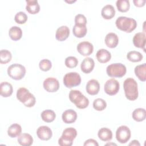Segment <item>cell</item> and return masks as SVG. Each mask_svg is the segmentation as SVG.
<instances>
[{
    "mask_svg": "<svg viewBox=\"0 0 146 146\" xmlns=\"http://www.w3.org/2000/svg\"><path fill=\"white\" fill-rule=\"evenodd\" d=\"M62 118L64 123L71 124L76 120L77 113L73 110H67L63 112Z\"/></svg>",
    "mask_w": 146,
    "mask_h": 146,
    "instance_id": "2e32d148",
    "label": "cell"
},
{
    "mask_svg": "<svg viewBox=\"0 0 146 146\" xmlns=\"http://www.w3.org/2000/svg\"><path fill=\"white\" fill-rule=\"evenodd\" d=\"M13 92L12 85L7 82H3L0 84V94L3 98L10 96Z\"/></svg>",
    "mask_w": 146,
    "mask_h": 146,
    "instance_id": "44dd1931",
    "label": "cell"
},
{
    "mask_svg": "<svg viewBox=\"0 0 146 146\" xmlns=\"http://www.w3.org/2000/svg\"><path fill=\"white\" fill-rule=\"evenodd\" d=\"M133 2L135 6L141 7L145 5V0H133Z\"/></svg>",
    "mask_w": 146,
    "mask_h": 146,
    "instance_id": "60d3db41",
    "label": "cell"
},
{
    "mask_svg": "<svg viewBox=\"0 0 146 146\" xmlns=\"http://www.w3.org/2000/svg\"><path fill=\"white\" fill-rule=\"evenodd\" d=\"M43 86L46 91L48 92H55L59 88V82L56 78L49 77L43 81Z\"/></svg>",
    "mask_w": 146,
    "mask_h": 146,
    "instance_id": "8fae6325",
    "label": "cell"
},
{
    "mask_svg": "<svg viewBox=\"0 0 146 146\" xmlns=\"http://www.w3.org/2000/svg\"><path fill=\"white\" fill-rule=\"evenodd\" d=\"M17 98L25 106L27 107H33L36 102V99L29 90L25 87L19 88L17 91Z\"/></svg>",
    "mask_w": 146,
    "mask_h": 146,
    "instance_id": "3957f363",
    "label": "cell"
},
{
    "mask_svg": "<svg viewBox=\"0 0 146 146\" xmlns=\"http://www.w3.org/2000/svg\"><path fill=\"white\" fill-rule=\"evenodd\" d=\"M95 62L92 58L90 57L85 58L81 63L80 68L83 72L85 74L90 73L94 69Z\"/></svg>",
    "mask_w": 146,
    "mask_h": 146,
    "instance_id": "9a60e30c",
    "label": "cell"
},
{
    "mask_svg": "<svg viewBox=\"0 0 146 146\" xmlns=\"http://www.w3.org/2000/svg\"><path fill=\"white\" fill-rule=\"evenodd\" d=\"M105 43L109 48H115L119 43V38L117 35L113 33H108L105 37Z\"/></svg>",
    "mask_w": 146,
    "mask_h": 146,
    "instance_id": "d6986e66",
    "label": "cell"
},
{
    "mask_svg": "<svg viewBox=\"0 0 146 146\" xmlns=\"http://www.w3.org/2000/svg\"><path fill=\"white\" fill-rule=\"evenodd\" d=\"M76 49L80 54L87 56L90 55L93 52L94 46L91 43L87 41H83L78 44Z\"/></svg>",
    "mask_w": 146,
    "mask_h": 146,
    "instance_id": "7c38bea8",
    "label": "cell"
},
{
    "mask_svg": "<svg viewBox=\"0 0 146 146\" xmlns=\"http://www.w3.org/2000/svg\"><path fill=\"white\" fill-rule=\"evenodd\" d=\"M129 145H132V146H140V144L139 143V141L137 140H132L129 144Z\"/></svg>",
    "mask_w": 146,
    "mask_h": 146,
    "instance_id": "b9f144b4",
    "label": "cell"
},
{
    "mask_svg": "<svg viewBox=\"0 0 146 146\" xmlns=\"http://www.w3.org/2000/svg\"><path fill=\"white\" fill-rule=\"evenodd\" d=\"M64 85L68 88L78 86L81 83V77L76 72H70L66 74L63 77Z\"/></svg>",
    "mask_w": 146,
    "mask_h": 146,
    "instance_id": "ba28073f",
    "label": "cell"
},
{
    "mask_svg": "<svg viewBox=\"0 0 146 146\" xmlns=\"http://www.w3.org/2000/svg\"><path fill=\"white\" fill-rule=\"evenodd\" d=\"M36 133L38 138L43 141L50 140L52 136V132L51 128L46 125L40 126L37 129Z\"/></svg>",
    "mask_w": 146,
    "mask_h": 146,
    "instance_id": "4fadbf2b",
    "label": "cell"
},
{
    "mask_svg": "<svg viewBox=\"0 0 146 146\" xmlns=\"http://www.w3.org/2000/svg\"><path fill=\"white\" fill-rule=\"evenodd\" d=\"M132 118L134 120L140 122L144 120L146 117V111L144 108H138L135 109L132 114Z\"/></svg>",
    "mask_w": 146,
    "mask_h": 146,
    "instance_id": "f1b7e54d",
    "label": "cell"
},
{
    "mask_svg": "<svg viewBox=\"0 0 146 146\" xmlns=\"http://www.w3.org/2000/svg\"><path fill=\"white\" fill-rule=\"evenodd\" d=\"M7 72L8 75L11 79L19 80L24 78L26 70L23 65L18 63H14L8 67Z\"/></svg>",
    "mask_w": 146,
    "mask_h": 146,
    "instance_id": "52a82bcc",
    "label": "cell"
},
{
    "mask_svg": "<svg viewBox=\"0 0 146 146\" xmlns=\"http://www.w3.org/2000/svg\"><path fill=\"white\" fill-rule=\"evenodd\" d=\"M133 43L136 47L143 49L145 51V35L144 33H137L133 38Z\"/></svg>",
    "mask_w": 146,
    "mask_h": 146,
    "instance_id": "e0dca14e",
    "label": "cell"
},
{
    "mask_svg": "<svg viewBox=\"0 0 146 146\" xmlns=\"http://www.w3.org/2000/svg\"><path fill=\"white\" fill-rule=\"evenodd\" d=\"M22 132L21 126L17 123L11 124L7 129V135L11 138L19 136Z\"/></svg>",
    "mask_w": 146,
    "mask_h": 146,
    "instance_id": "4316f807",
    "label": "cell"
},
{
    "mask_svg": "<svg viewBox=\"0 0 146 146\" xmlns=\"http://www.w3.org/2000/svg\"><path fill=\"white\" fill-rule=\"evenodd\" d=\"M87 92L91 95H95L98 94L100 90V84L96 79L90 80L86 87Z\"/></svg>",
    "mask_w": 146,
    "mask_h": 146,
    "instance_id": "5bb4252c",
    "label": "cell"
},
{
    "mask_svg": "<svg viewBox=\"0 0 146 146\" xmlns=\"http://www.w3.org/2000/svg\"><path fill=\"white\" fill-rule=\"evenodd\" d=\"M27 15L23 11L17 13L14 17V21L18 24H24L27 21Z\"/></svg>",
    "mask_w": 146,
    "mask_h": 146,
    "instance_id": "8d00e7d4",
    "label": "cell"
},
{
    "mask_svg": "<svg viewBox=\"0 0 146 146\" xmlns=\"http://www.w3.org/2000/svg\"><path fill=\"white\" fill-rule=\"evenodd\" d=\"M64 63L67 67L70 68H73L77 66L78 64V60L76 57L70 56L66 58Z\"/></svg>",
    "mask_w": 146,
    "mask_h": 146,
    "instance_id": "d590c367",
    "label": "cell"
},
{
    "mask_svg": "<svg viewBox=\"0 0 146 146\" xmlns=\"http://www.w3.org/2000/svg\"><path fill=\"white\" fill-rule=\"evenodd\" d=\"M134 72L137 78L142 81L145 82L146 80V64L143 63L142 64L137 65L134 69Z\"/></svg>",
    "mask_w": 146,
    "mask_h": 146,
    "instance_id": "484cf974",
    "label": "cell"
},
{
    "mask_svg": "<svg viewBox=\"0 0 146 146\" xmlns=\"http://www.w3.org/2000/svg\"><path fill=\"white\" fill-rule=\"evenodd\" d=\"M40 116L44 122L51 123L55 120L56 114L55 112L51 110H46L42 111L40 114Z\"/></svg>",
    "mask_w": 146,
    "mask_h": 146,
    "instance_id": "f546056e",
    "label": "cell"
},
{
    "mask_svg": "<svg viewBox=\"0 0 146 146\" xmlns=\"http://www.w3.org/2000/svg\"><path fill=\"white\" fill-rule=\"evenodd\" d=\"M72 33L74 36L76 38H83L86 35L87 33V29L86 26H79L75 25L72 28Z\"/></svg>",
    "mask_w": 146,
    "mask_h": 146,
    "instance_id": "4dcf8cb0",
    "label": "cell"
},
{
    "mask_svg": "<svg viewBox=\"0 0 146 146\" xmlns=\"http://www.w3.org/2000/svg\"><path fill=\"white\" fill-rule=\"evenodd\" d=\"M65 2H67V3H74V2H76V0H75V1H65Z\"/></svg>",
    "mask_w": 146,
    "mask_h": 146,
    "instance_id": "ee69618b",
    "label": "cell"
},
{
    "mask_svg": "<svg viewBox=\"0 0 146 146\" xmlns=\"http://www.w3.org/2000/svg\"><path fill=\"white\" fill-rule=\"evenodd\" d=\"M115 24L118 29L128 33H131L137 27L135 19L123 16L118 17L115 21Z\"/></svg>",
    "mask_w": 146,
    "mask_h": 146,
    "instance_id": "7a4b0ae2",
    "label": "cell"
},
{
    "mask_svg": "<svg viewBox=\"0 0 146 146\" xmlns=\"http://www.w3.org/2000/svg\"><path fill=\"white\" fill-rule=\"evenodd\" d=\"M117 145L115 143H107L106 144V145Z\"/></svg>",
    "mask_w": 146,
    "mask_h": 146,
    "instance_id": "7bdbcfd3",
    "label": "cell"
},
{
    "mask_svg": "<svg viewBox=\"0 0 146 146\" xmlns=\"http://www.w3.org/2000/svg\"><path fill=\"white\" fill-rule=\"evenodd\" d=\"M70 35V29L67 26H62L57 29L55 33L56 39L60 42L67 39Z\"/></svg>",
    "mask_w": 146,
    "mask_h": 146,
    "instance_id": "ac0fdd59",
    "label": "cell"
},
{
    "mask_svg": "<svg viewBox=\"0 0 146 146\" xmlns=\"http://www.w3.org/2000/svg\"><path fill=\"white\" fill-rule=\"evenodd\" d=\"M98 136L102 141H108L112 139V132L111 129L106 127H103L99 130Z\"/></svg>",
    "mask_w": 146,
    "mask_h": 146,
    "instance_id": "d4e9b609",
    "label": "cell"
},
{
    "mask_svg": "<svg viewBox=\"0 0 146 146\" xmlns=\"http://www.w3.org/2000/svg\"><path fill=\"white\" fill-rule=\"evenodd\" d=\"M39 67L42 71H48L51 68L52 63L50 60L47 59H44L39 62Z\"/></svg>",
    "mask_w": 146,
    "mask_h": 146,
    "instance_id": "74e56055",
    "label": "cell"
},
{
    "mask_svg": "<svg viewBox=\"0 0 146 146\" xmlns=\"http://www.w3.org/2000/svg\"><path fill=\"white\" fill-rule=\"evenodd\" d=\"M125 96L127 99L134 101L138 98V87L136 81L131 78L126 79L123 83Z\"/></svg>",
    "mask_w": 146,
    "mask_h": 146,
    "instance_id": "6da1fadb",
    "label": "cell"
},
{
    "mask_svg": "<svg viewBox=\"0 0 146 146\" xmlns=\"http://www.w3.org/2000/svg\"><path fill=\"white\" fill-rule=\"evenodd\" d=\"M83 145L86 146V145H92V146H98L99 144L98 143V142L93 139H89L88 140H87L83 144Z\"/></svg>",
    "mask_w": 146,
    "mask_h": 146,
    "instance_id": "ab89813d",
    "label": "cell"
},
{
    "mask_svg": "<svg viewBox=\"0 0 146 146\" xmlns=\"http://www.w3.org/2000/svg\"><path fill=\"white\" fill-rule=\"evenodd\" d=\"M87 21L86 17L81 14L76 15L75 17V25L79 26H86Z\"/></svg>",
    "mask_w": 146,
    "mask_h": 146,
    "instance_id": "f35d334b",
    "label": "cell"
},
{
    "mask_svg": "<svg viewBox=\"0 0 146 146\" xmlns=\"http://www.w3.org/2000/svg\"><path fill=\"white\" fill-rule=\"evenodd\" d=\"M101 15L105 19H111L115 15V10L114 7L111 5L104 6L101 11Z\"/></svg>",
    "mask_w": 146,
    "mask_h": 146,
    "instance_id": "603a6c76",
    "label": "cell"
},
{
    "mask_svg": "<svg viewBox=\"0 0 146 146\" xmlns=\"http://www.w3.org/2000/svg\"><path fill=\"white\" fill-rule=\"evenodd\" d=\"M26 10L31 14H36L40 11V6L36 0H26Z\"/></svg>",
    "mask_w": 146,
    "mask_h": 146,
    "instance_id": "7402d4cb",
    "label": "cell"
},
{
    "mask_svg": "<svg viewBox=\"0 0 146 146\" xmlns=\"http://www.w3.org/2000/svg\"><path fill=\"white\" fill-rule=\"evenodd\" d=\"M126 72V67L121 63H112L106 68L107 74L112 78H121L125 75Z\"/></svg>",
    "mask_w": 146,
    "mask_h": 146,
    "instance_id": "8992f818",
    "label": "cell"
},
{
    "mask_svg": "<svg viewBox=\"0 0 146 146\" xmlns=\"http://www.w3.org/2000/svg\"><path fill=\"white\" fill-rule=\"evenodd\" d=\"M18 143L23 146H30L33 143V138L32 136L27 133H21L18 136Z\"/></svg>",
    "mask_w": 146,
    "mask_h": 146,
    "instance_id": "cb8c5ba5",
    "label": "cell"
},
{
    "mask_svg": "<svg viewBox=\"0 0 146 146\" xmlns=\"http://www.w3.org/2000/svg\"><path fill=\"white\" fill-rule=\"evenodd\" d=\"M107 107L106 102L101 98H97L93 102V107L98 111H103Z\"/></svg>",
    "mask_w": 146,
    "mask_h": 146,
    "instance_id": "e575fe53",
    "label": "cell"
},
{
    "mask_svg": "<svg viewBox=\"0 0 146 146\" xmlns=\"http://www.w3.org/2000/svg\"><path fill=\"white\" fill-rule=\"evenodd\" d=\"M143 55L139 51H131L127 54V58L132 62H139L143 59Z\"/></svg>",
    "mask_w": 146,
    "mask_h": 146,
    "instance_id": "1f68e13d",
    "label": "cell"
},
{
    "mask_svg": "<svg viewBox=\"0 0 146 146\" xmlns=\"http://www.w3.org/2000/svg\"><path fill=\"white\" fill-rule=\"evenodd\" d=\"M131 136V130L126 125L120 126L116 131V139L121 144L126 143L130 139Z\"/></svg>",
    "mask_w": 146,
    "mask_h": 146,
    "instance_id": "9c48e42d",
    "label": "cell"
},
{
    "mask_svg": "<svg viewBox=\"0 0 146 146\" xmlns=\"http://www.w3.org/2000/svg\"><path fill=\"white\" fill-rule=\"evenodd\" d=\"M119 88L120 84L119 82L113 78L107 80L104 86L105 92L110 96L116 95L119 92Z\"/></svg>",
    "mask_w": 146,
    "mask_h": 146,
    "instance_id": "30bf717a",
    "label": "cell"
},
{
    "mask_svg": "<svg viewBox=\"0 0 146 146\" xmlns=\"http://www.w3.org/2000/svg\"><path fill=\"white\" fill-rule=\"evenodd\" d=\"M96 57L99 62L101 63H106L110 60L111 54L110 52L106 49L102 48L97 51Z\"/></svg>",
    "mask_w": 146,
    "mask_h": 146,
    "instance_id": "ffe728a7",
    "label": "cell"
},
{
    "mask_svg": "<svg viewBox=\"0 0 146 146\" xmlns=\"http://www.w3.org/2000/svg\"><path fill=\"white\" fill-rule=\"evenodd\" d=\"M12 58L11 53L7 50H1L0 51V63L6 64L10 62Z\"/></svg>",
    "mask_w": 146,
    "mask_h": 146,
    "instance_id": "836d02e7",
    "label": "cell"
},
{
    "mask_svg": "<svg viewBox=\"0 0 146 146\" xmlns=\"http://www.w3.org/2000/svg\"><path fill=\"white\" fill-rule=\"evenodd\" d=\"M117 10L122 13L127 12L130 7V3L128 0H117L116 2Z\"/></svg>",
    "mask_w": 146,
    "mask_h": 146,
    "instance_id": "d6a6232c",
    "label": "cell"
},
{
    "mask_svg": "<svg viewBox=\"0 0 146 146\" xmlns=\"http://www.w3.org/2000/svg\"><path fill=\"white\" fill-rule=\"evenodd\" d=\"M9 35L13 40H18L22 36V30L18 26H13L9 29Z\"/></svg>",
    "mask_w": 146,
    "mask_h": 146,
    "instance_id": "83f0119b",
    "label": "cell"
},
{
    "mask_svg": "<svg viewBox=\"0 0 146 146\" xmlns=\"http://www.w3.org/2000/svg\"><path fill=\"white\" fill-rule=\"evenodd\" d=\"M69 99L79 109H84L88 106V99L79 90H71L69 93Z\"/></svg>",
    "mask_w": 146,
    "mask_h": 146,
    "instance_id": "277c9868",
    "label": "cell"
},
{
    "mask_svg": "<svg viewBox=\"0 0 146 146\" xmlns=\"http://www.w3.org/2000/svg\"><path fill=\"white\" fill-rule=\"evenodd\" d=\"M76 136V129L72 127L67 128L63 131L61 137L59 139L58 144L60 146H71Z\"/></svg>",
    "mask_w": 146,
    "mask_h": 146,
    "instance_id": "5b68a950",
    "label": "cell"
}]
</instances>
